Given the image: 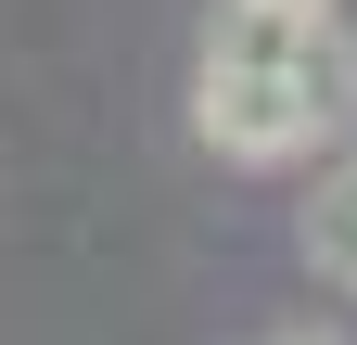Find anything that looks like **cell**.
I'll return each instance as SVG.
<instances>
[{
    "instance_id": "6da1fadb",
    "label": "cell",
    "mask_w": 357,
    "mask_h": 345,
    "mask_svg": "<svg viewBox=\"0 0 357 345\" xmlns=\"http://www.w3.org/2000/svg\"><path fill=\"white\" fill-rule=\"evenodd\" d=\"M192 128H204V154L217 166H319V115L294 103V64H192Z\"/></svg>"
},
{
    "instance_id": "7a4b0ae2",
    "label": "cell",
    "mask_w": 357,
    "mask_h": 345,
    "mask_svg": "<svg viewBox=\"0 0 357 345\" xmlns=\"http://www.w3.org/2000/svg\"><path fill=\"white\" fill-rule=\"evenodd\" d=\"M294 103L319 115V141H332V154L357 141V38H344L332 13H306V38H294Z\"/></svg>"
},
{
    "instance_id": "3957f363",
    "label": "cell",
    "mask_w": 357,
    "mask_h": 345,
    "mask_svg": "<svg viewBox=\"0 0 357 345\" xmlns=\"http://www.w3.org/2000/svg\"><path fill=\"white\" fill-rule=\"evenodd\" d=\"M294 243H306V269H319L332 294H357V154H332V166H319V192H306Z\"/></svg>"
},
{
    "instance_id": "277c9868",
    "label": "cell",
    "mask_w": 357,
    "mask_h": 345,
    "mask_svg": "<svg viewBox=\"0 0 357 345\" xmlns=\"http://www.w3.org/2000/svg\"><path fill=\"white\" fill-rule=\"evenodd\" d=\"M268 13H332V0H268Z\"/></svg>"
}]
</instances>
